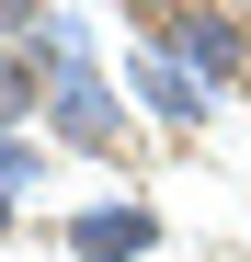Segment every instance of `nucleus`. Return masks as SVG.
<instances>
[{
	"label": "nucleus",
	"instance_id": "7",
	"mask_svg": "<svg viewBox=\"0 0 251 262\" xmlns=\"http://www.w3.org/2000/svg\"><path fill=\"white\" fill-rule=\"evenodd\" d=\"M0 239H12V194H0Z\"/></svg>",
	"mask_w": 251,
	"mask_h": 262
},
{
	"label": "nucleus",
	"instance_id": "2",
	"mask_svg": "<svg viewBox=\"0 0 251 262\" xmlns=\"http://www.w3.org/2000/svg\"><path fill=\"white\" fill-rule=\"evenodd\" d=\"M46 125H57V148H80V160H126V92L103 69H69L57 103H46Z\"/></svg>",
	"mask_w": 251,
	"mask_h": 262
},
{
	"label": "nucleus",
	"instance_id": "5",
	"mask_svg": "<svg viewBox=\"0 0 251 262\" xmlns=\"http://www.w3.org/2000/svg\"><path fill=\"white\" fill-rule=\"evenodd\" d=\"M126 92H137L160 125H205V92H194V80H183L172 57H126Z\"/></svg>",
	"mask_w": 251,
	"mask_h": 262
},
{
	"label": "nucleus",
	"instance_id": "3",
	"mask_svg": "<svg viewBox=\"0 0 251 262\" xmlns=\"http://www.w3.org/2000/svg\"><path fill=\"white\" fill-rule=\"evenodd\" d=\"M57 239H69L80 262H149V251H160V205H80Z\"/></svg>",
	"mask_w": 251,
	"mask_h": 262
},
{
	"label": "nucleus",
	"instance_id": "4",
	"mask_svg": "<svg viewBox=\"0 0 251 262\" xmlns=\"http://www.w3.org/2000/svg\"><path fill=\"white\" fill-rule=\"evenodd\" d=\"M57 80H69V57L46 46V34H34V46H0V137H12L23 114H46V103H57Z\"/></svg>",
	"mask_w": 251,
	"mask_h": 262
},
{
	"label": "nucleus",
	"instance_id": "1",
	"mask_svg": "<svg viewBox=\"0 0 251 262\" xmlns=\"http://www.w3.org/2000/svg\"><path fill=\"white\" fill-rule=\"evenodd\" d=\"M149 57H172L194 92H240L251 80V12H217V0H183V12H137Z\"/></svg>",
	"mask_w": 251,
	"mask_h": 262
},
{
	"label": "nucleus",
	"instance_id": "6",
	"mask_svg": "<svg viewBox=\"0 0 251 262\" xmlns=\"http://www.w3.org/2000/svg\"><path fill=\"white\" fill-rule=\"evenodd\" d=\"M23 183H34V148H23V137H0V194H23Z\"/></svg>",
	"mask_w": 251,
	"mask_h": 262
}]
</instances>
